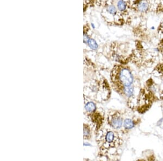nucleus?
<instances>
[{"mask_svg":"<svg viewBox=\"0 0 163 161\" xmlns=\"http://www.w3.org/2000/svg\"><path fill=\"white\" fill-rule=\"evenodd\" d=\"M112 79L115 85L119 87L129 86L132 84L133 78L129 70L122 67H116L112 73Z\"/></svg>","mask_w":163,"mask_h":161,"instance_id":"nucleus-1","label":"nucleus"},{"mask_svg":"<svg viewBox=\"0 0 163 161\" xmlns=\"http://www.w3.org/2000/svg\"><path fill=\"white\" fill-rule=\"evenodd\" d=\"M118 138L113 131L106 130L99 135V144L104 148L108 149L116 146L118 144Z\"/></svg>","mask_w":163,"mask_h":161,"instance_id":"nucleus-2","label":"nucleus"},{"mask_svg":"<svg viewBox=\"0 0 163 161\" xmlns=\"http://www.w3.org/2000/svg\"><path fill=\"white\" fill-rule=\"evenodd\" d=\"M109 123L114 129H119L122 125V119L118 113H114L109 117Z\"/></svg>","mask_w":163,"mask_h":161,"instance_id":"nucleus-3","label":"nucleus"},{"mask_svg":"<svg viewBox=\"0 0 163 161\" xmlns=\"http://www.w3.org/2000/svg\"><path fill=\"white\" fill-rule=\"evenodd\" d=\"M103 13L107 15H110L113 18L117 17L119 15V10L117 7H115L113 4H107L106 6H105Z\"/></svg>","mask_w":163,"mask_h":161,"instance_id":"nucleus-4","label":"nucleus"},{"mask_svg":"<svg viewBox=\"0 0 163 161\" xmlns=\"http://www.w3.org/2000/svg\"><path fill=\"white\" fill-rule=\"evenodd\" d=\"M85 109L88 112L92 113L96 109V106L92 101L85 100Z\"/></svg>","mask_w":163,"mask_h":161,"instance_id":"nucleus-5","label":"nucleus"},{"mask_svg":"<svg viewBox=\"0 0 163 161\" xmlns=\"http://www.w3.org/2000/svg\"><path fill=\"white\" fill-rule=\"evenodd\" d=\"M117 8L120 13H124L127 9L128 5L127 3L124 0H119L118 1L117 4Z\"/></svg>","mask_w":163,"mask_h":161,"instance_id":"nucleus-6","label":"nucleus"},{"mask_svg":"<svg viewBox=\"0 0 163 161\" xmlns=\"http://www.w3.org/2000/svg\"><path fill=\"white\" fill-rule=\"evenodd\" d=\"M149 7L148 3L146 1H141L138 4V9L139 12L144 13L148 10Z\"/></svg>","mask_w":163,"mask_h":161,"instance_id":"nucleus-7","label":"nucleus"},{"mask_svg":"<svg viewBox=\"0 0 163 161\" xmlns=\"http://www.w3.org/2000/svg\"><path fill=\"white\" fill-rule=\"evenodd\" d=\"M123 92L126 96L130 97L132 96L133 92H134V90L133 87L129 86L125 87L124 88H123Z\"/></svg>","mask_w":163,"mask_h":161,"instance_id":"nucleus-8","label":"nucleus"},{"mask_svg":"<svg viewBox=\"0 0 163 161\" xmlns=\"http://www.w3.org/2000/svg\"><path fill=\"white\" fill-rule=\"evenodd\" d=\"M123 125L126 129H130L134 127V124L131 119H126L124 122Z\"/></svg>","mask_w":163,"mask_h":161,"instance_id":"nucleus-9","label":"nucleus"},{"mask_svg":"<svg viewBox=\"0 0 163 161\" xmlns=\"http://www.w3.org/2000/svg\"><path fill=\"white\" fill-rule=\"evenodd\" d=\"M90 130L88 125L84 124V138L85 139H88L90 137Z\"/></svg>","mask_w":163,"mask_h":161,"instance_id":"nucleus-10","label":"nucleus"},{"mask_svg":"<svg viewBox=\"0 0 163 161\" xmlns=\"http://www.w3.org/2000/svg\"><path fill=\"white\" fill-rule=\"evenodd\" d=\"M88 45L89 47L92 50H96L98 48V45L96 43V41L94 39L90 38L88 43Z\"/></svg>","mask_w":163,"mask_h":161,"instance_id":"nucleus-11","label":"nucleus"},{"mask_svg":"<svg viewBox=\"0 0 163 161\" xmlns=\"http://www.w3.org/2000/svg\"><path fill=\"white\" fill-rule=\"evenodd\" d=\"M93 0H84L83 2V9L84 11H86V9L90 6L92 3Z\"/></svg>","mask_w":163,"mask_h":161,"instance_id":"nucleus-12","label":"nucleus"},{"mask_svg":"<svg viewBox=\"0 0 163 161\" xmlns=\"http://www.w3.org/2000/svg\"><path fill=\"white\" fill-rule=\"evenodd\" d=\"M162 83H163V81H162Z\"/></svg>","mask_w":163,"mask_h":161,"instance_id":"nucleus-13","label":"nucleus"}]
</instances>
